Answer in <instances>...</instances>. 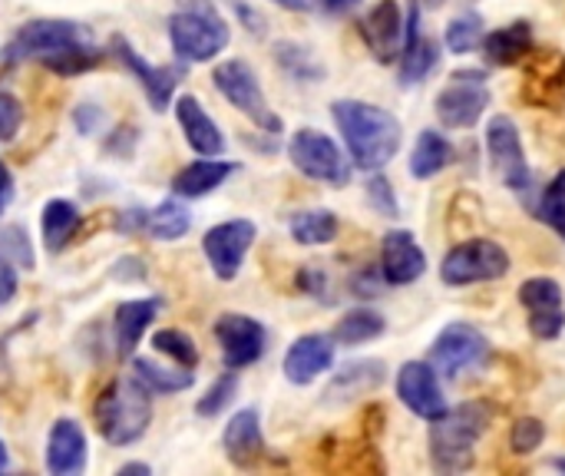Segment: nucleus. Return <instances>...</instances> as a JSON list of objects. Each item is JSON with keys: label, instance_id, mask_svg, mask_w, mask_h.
I'll list each match as a JSON object with an SVG mask.
<instances>
[{"label": "nucleus", "instance_id": "4468645a", "mask_svg": "<svg viewBox=\"0 0 565 476\" xmlns=\"http://www.w3.org/2000/svg\"><path fill=\"white\" fill-rule=\"evenodd\" d=\"M215 341L222 348L225 368H232V371L258 364L268 351L265 325L252 315H235V311H228L215 321Z\"/></svg>", "mask_w": 565, "mask_h": 476}, {"label": "nucleus", "instance_id": "f257e3e1", "mask_svg": "<svg viewBox=\"0 0 565 476\" xmlns=\"http://www.w3.org/2000/svg\"><path fill=\"white\" fill-rule=\"evenodd\" d=\"M331 116L348 146L351 166L361 172H381L401 152L404 126L391 109L364 99H334Z\"/></svg>", "mask_w": 565, "mask_h": 476}, {"label": "nucleus", "instance_id": "4c0bfd02", "mask_svg": "<svg viewBox=\"0 0 565 476\" xmlns=\"http://www.w3.org/2000/svg\"><path fill=\"white\" fill-rule=\"evenodd\" d=\"M152 348H156L159 355L172 358V364H179V368L195 371V364H199V348H195V341H192L185 331H179V328H162V331H156V335H152Z\"/></svg>", "mask_w": 565, "mask_h": 476}, {"label": "nucleus", "instance_id": "8fccbe9b", "mask_svg": "<svg viewBox=\"0 0 565 476\" xmlns=\"http://www.w3.org/2000/svg\"><path fill=\"white\" fill-rule=\"evenodd\" d=\"M73 119H76V129L89 136V133H96V126L103 123V109H99V106H93V103H83V106L76 109V116H73Z\"/></svg>", "mask_w": 565, "mask_h": 476}, {"label": "nucleus", "instance_id": "7c9ffc66", "mask_svg": "<svg viewBox=\"0 0 565 476\" xmlns=\"http://www.w3.org/2000/svg\"><path fill=\"white\" fill-rule=\"evenodd\" d=\"M40 229H43V245L46 252H63L76 229H79V205L70 202V199H50L43 205V215H40Z\"/></svg>", "mask_w": 565, "mask_h": 476}, {"label": "nucleus", "instance_id": "cd10ccee", "mask_svg": "<svg viewBox=\"0 0 565 476\" xmlns=\"http://www.w3.org/2000/svg\"><path fill=\"white\" fill-rule=\"evenodd\" d=\"M533 43H536V36H533L530 20H516V23H507V27L490 30L483 36L480 50H483L487 63H493V66H513V63H520V60H526L533 53Z\"/></svg>", "mask_w": 565, "mask_h": 476}, {"label": "nucleus", "instance_id": "20e7f679", "mask_svg": "<svg viewBox=\"0 0 565 476\" xmlns=\"http://www.w3.org/2000/svg\"><path fill=\"white\" fill-rule=\"evenodd\" d=\"M232 40L228 20L215 10L212 0H179V10L169 17L172 53L185 63H212Z\"/></svg>", "mask_w": 565, "mask_h": 476}, {"label": "nucleus", "instance_id": "aec40b11", "mask_svg": "<svg viewBox=\"0 0 565 476\" xmlns=\"http://www.w3.org/2000/svg\"><path fill=\"white\" fill-rule=\"evenodd\" d=\"M361 36L377 63H397L404 50V13L397 0H377L361 17Z\"/></svg>", "mask_w": 565, "mask_h": 476}, {"label": "nucleus", "instance_id": "09e8293b", "mask_svg": "<svg viewBox=\"0 0 565 476\" xmlns=\"http://www.w3.org/2000/svg\"><path fill=\"white\" fill-rule=\"evenodd\" d=\"M146 212H149V209H126V212H119V219H116V232H119V235L146 232Z\"/></svg>", "mask_w": 565, "mask_h": 476}, {"label": "nucleus", "instance_id": "72a5a7b5", "mask_svg": "<svg viewBox=\"0 0 565 476\" xmlns=\"http://www.w3.org/2000/svg\"><path fill=\"white\" fill-rule=\"evenodd\" d=\"M384 331H387L384 315H377L374 308H354V311H348V315L334 325L331 338H334V345L358 348V345H367V341L381 338Z\"/></svg>", "mask_w": 565, "mask_h": 476}, {"label": "nucleus", "instance_id": "7ed1b4c3", "mask_svg": "<svg viewBox=\"0 0 565 476\" xmlns=\"http://www.w3.org/2000/svg\"><path fill=\"white\" fill-rule=\"evenodd\" d=\"M93 421L109 447H132L146 437L152 424V394L139 384L136 374L116 378L99 391L93 404Z\"/></svg>", "mask_w": 565, "mask_h": 476}, {"label": "nucleus", "instance_id": "a211bd4d", "mask_svg": "<svg viewBox=\"0 0 565 476\" xmlns=\"http://www.w3.org/2000/svg\"><path fill=\"white\" fill-rule=\"evenodd\" d=\"M427 272V252L420 248L417 235L411 229H391L381 239V275L387 285L404 288L420 282Z\"/></svg>", "mask_w": 565, "mask_h": 476}, {"label": "nucleus", "instance_id": "a18cd8bd", "mask_svg": "<svg viewBox=\"0 0 565 476\" xmlns=\"http://www.w3.org/2000/svg\"><path fill=\"white\" fill-rule=\"evenodd\" d=\"M298 288H301L308 298H318L321 305H331V302H334V295H328V292H331L328 272H321V268H315V265H308V268L298 272Z\"/></svg>", "mask_w": 565, "mask_h": 476}, {"label": "nucleus", "instance_id": "bb28decb", "mask_svg": "<svg viewBox=\"0 0 565 476\" xmlns=\"http://www.w3.org/2000/svg\"><path fill=\"white\" fill-rule=\"evenodd\" d=\"M238 172V162H228V159H195L189 166H182L172 179V195L179 199H202L209 192H215L218 186H225V179H232Z\"/></svg>", "mask_w": 565, "mask_h": 476}, {"label": "nucleus", "instance_id": "603ef678", "mask_svg": "<svg viewBox=\"0 0 565 476\" xmlns=\"http://www.w3.org/2000/svg\"><path fill=\"white\" fill-rule=\"evenodd\" d=\"M311 3L321 7V10H328V13H348V10L361 7V0H311Z\"/></svg>", "mask_w": 565, "mask_h": 476}, {"label": "nucleus", "instance_id": "b1692460", "mask_svg": "<svg viewBox=\"0 0 565 476\" xmlns=\"http://www.w3.org/2000/svg\"><path fill=\"white\" fill-rule=\"evenodd\" d=\"M222 447H225V457H228L235 467H255V464L265 457L268 447H265L258 408H245V411H238V414L225 424Z\"/></svg>", "mask_w": 565, "mask_h": 476}, {"label": "nucleus", "instance_id": "864d4df0", "mask_svg": "<svg viewBox=\"0 0 565 476\" xmlns=\"http://www.w3.org/2000/svg\"><path fill=\"white\" fill-rule=\"evenodd\" d=\"M235 10L245 17V23H248V30H252V33H258V36L265 33V20H262L255 10H248V7H245V3H238V0H235Z\"/></svg>", "mask_w": 565, "mask_h": 476}, {"label": "nucleus", "instance_id": "2f4dec72", "mask_svg": "<svg viewBox=\"0 0 565 476\" xmlns=\"http://www.w3.org/2000/svg\"><path fill=\"white\" fill-rule=\"evenodd\" d=\"M338 229L341 222L331 209H301L288 219V232L298 245H331Z\"/></svg>", "mask_w": 565, "mask_h": 476}, {"label": "nucleus", "instance_id": "f3484780", "mask_svg": "<svg viewBox=\"0 0 565 476\" xmlns=\"http://www.w3.org/2000/svg\"><path fill=\"white\" fill-rule=\"evenodd\" d=\"M397 63H401L397 80H401L404 89L420 86L440 66V46H437V40H430V36L420 33V3L417 0H411L407 17H404V50H401Z\"/></svg>", "mask_w": 565, "mask_h": 476}, {"label": "nucleus", "instance_id": "ea45409f", "mask_svg": "<svg viewBox=\"0 0 565 476\" xmlns=\"http://www.w3.org/2000/svg\"><path fill=\"white\" fill-rule=\"evenodd\" d=\"M540 219L559 232L565 239V169L553 176V182L543 189V199H540Z\"/></svg>", "mask_w": 565, "mask_h": 476}, {"label": "nucleus", "instance_id": "c756f323", "mask_svg": "<svg viewBox=\"0 0 565 476\" xmlns=\"http://www.w3.org/2000/svg\"><path fill=\"white\" fill-rule=\"evenodd\" d=\"M454 142L437 133V129H420L417 142H414V152H411V176L414 179H434L437 172H444L450 162H454Z\"/></svg>", "mask_w": 565, "mask_h": 476}, {"label": "nucleus", "instance_id": "a878e982", "mask_svg": "<svg viewBox=\"0 0 565 476\" xmlns=\"http://www.w3.org/2000/svg\"><path fill=\"white\" fill-rule=\"evenodd\" d=\"M384 381H387V364H384V361H377V358L351 361V364H344V368L331 378L324 398H328V404H348V401H354V398H364V394L377 391Z\"/></svg>", "mask_w": 565, "mask_h": 476}, {"label": "nucleus", "instance_id": "ddd939ff", "mask_svg": "<svg viewBox=\"0 0 565 476\" xmlns=\"http://www.w3.org/2000/svg\"><path fill=\"white\" fill-rule=\"evenodd\" d=\"M520 305L526 308V325L536 341H556L565 331V295L556 278H526L520 285Z\"/></svg>", "mask_w": 565, "mask_h": 476}, {"label": "nucleus", "instance_id": "473e14b6", "mask_svg": "<svg viewBox=\"0 0 565 476\" xmlns=\"http://www.w3.org/2000/svg\"><path fill=\"white\" fill-rule=\"evenodd\" d=\"M189 229H192V212L179 202V195L166 199V202H159L156 209L146 212V235L156 239V242H175Z\"/></svg>", "mask_w": 565, "mask_h": 476}, {"label": "nucleus", "instance_id": "dca6fc26", "mask_svg": "<svg viewBox=\"0 0 565 476\" xmlns=\"http://www.w3.org/2000/svg\"><path fill=\"white\" fill-rule=\"evenodd\" d=\"M397 398L420 421H437L450 408L444 384H440V374L434 371L430 361H407L397 371Z\"/></svg>", "mask_w": 565, "mask_h": 476}, {"label": "nucleus", "instance_id": "58836bf2", "mask_svg": "<svg viewBox=\"0 0 565 476\" xmlns=\"http://www.w3.org/2000/svg\"><path fill=\"white\" fill-rule=\"evenodd\" d=\"M238 384H242V381H238V371H232V368H228L225 374H218V378L212 381V388L199 398L195 414H199V417H205V421H209V417H218V414H222L235 398H238Z\"/></svg>", "mask_w": 565, "mask_h": 476}, {"label": "nucleus", "instance_id": "5fc2aeb1", "mask_svg": "<svg viewBox=\"0 0 565 476\" xmlns=\"http://www.w3.org/2000/svg\"><path fill=\"white\" fill-rule=\"evenodd\" d=\"M271 3H278V7H285V10H295V13H305V10L315 7L311 0H271Z\"/></svg>", "mask_w": 565, "mask_h": 476}, {"label": "nucleus", "instance_id": "9b49d317", "mask_svg": "<svg viewBox=\"0 0 565 476\" xmlns=\"http://www.w3.org/2000/svg\"><path fill=\"white\" fill-rule=\"evenodd\" d=\"M79 40H93L89 30L76 20H53V17H43V20H30L23 23L13 40L7 43V60L17 63V60H43L70 43H79Z\"/></svg>", "mask_w": 565, "mask_h": 476}, {"label": "nucleus", "instance_id": "6e6d98bb", "mask_svg": "<svg viewBox=\"0 0 565 476\" xmlns=\"http://www.w3.org/2000/svg\"><path fill=\"white\" fill-rule=\"evenodd\" d=\"M126 474H152V470H149V467H146V464H126V467H119V476H126Z\"/></svg>", "mask_w": 565, "mask_h": 476}, {"label": "nucleus", "instance_id": "a19ab883", "mask_svg": "<svg viewBox=\"0 0 565 476\" xmlns=\"http://www.w3.org/2000/svg\"><path fill=\"white\" fill-rule=\"evenodd\" d=\"M0 252L17 265V268H33L36 258H33V245H30V235L23 225H3L0 229Z\"/></svg>", "mask_w": 565, "mask_h": 476}, {"label": "nucleus", "instance_id": "e433bc0d", "mask_svg": "<svg viewBox=\"0 0 565 476\" xmlns=\"http://www.w3.org/2000/svg\"><path fill=\"white\" fill-rule=\"evenodd\" d=\"M483 36H487V20H483V13H480V10H463V13H457V17L447 23L444 43H447L450 53L467 56V53L480 50Z\"/></svg>", "mask_w": 565, "mask_h": 476}, {"label": "nucleus", "instance_id": "6ab92c4d", "mask_svg": "<svg viewBox=\"0 0 565 476\" xmlns=\"http://www.w3.org/2000/svg\"><path fill=\"white\" fill-rule=\"evenodd\" d=\"M523 99L530 106L559 109L565 103V53L559 50H536L526 63Z\"/></svg>", "mask_w": 565, "mask_h": 476}, {"label": "nucleus", "instance_id": "39448f33", "mask_svg": "<svg viewBox=\"0 0 565 476\" xmlns=\"http://www.w3.org/2000/svg\"><path fill=\"white\" fill-rule=\"evenodd\" d=\"M510 252L497 239H460L440 262V278L450 288H467V285H487L500 282L510 275Z\"/></svg>", "mask_w": 565, "mask_h": 476}, {"label": "nucleus", "instance_id": "49530a36", "mask_svg": "<svg viewBox=\"0 0 565 476\" xmlns=\"http://www.w3.org/2000/svg\"><path fill=\"white\" fill-rule=\"evenodd\" d=\"M384 275H381V265L377 268H361L354 278H351V295H358V298H377V295H384Z\"/></svg>", "mask_w": 565, "mask_h": 476}, {"label": "nucleus", "instance_id": "f03ea898", "mask_svg": "<svg viewBox=\"0 0 565 476\" xmlns=\"http://www.w3.org/2000/svg\"><path fill=\"white\" fill-rule=\"evenodd\" d=\"M490 404L467 401L460 408H447L437 421H430V464L440 474H463L477 461V444L490 427Z\"/></svg>", "mask_w": 565, "mask_h": 476}, {"label": "nucleus", "instance_id": "4d7b16f0", "mask_svg": "<svg viewBox=\"0 0 565 476\" xmlns=\"http://www.w3.org/2000/svg\"><path fill=\"white\" fill-rule=\"evenodd\" d=\"M10 470V454H7V444L0 441V474H7Z\"/></svg>", "mask_w": 565, "mask_h": 476}, {"label": "nucleus", "instance_id": "c9c22d12", "mask_svg": "<svg viewBox=\"0 0 565 476\" xmlns=\"http://www.w3.org/2000/svg\"><path fill=\"white\" fill-rule=\"evenodd\" d=\"M103 56H106V53H103L93 40H79V43H70V46H63V50L43 56L40 63H43L46 70H53L56 76H79V73L93 70Z\"/></svg>", "mask_w": 565, "mask_h": 476}, {"label": "nucleus", "instance_id": "1a4fd4ad", "mask_svg": "<svg viewBox=\"0 0 565 476\" xmlns=\"http://www.w3.org/2000/svg\"><path fill=\"white\" fill-rule=\"evenodd\" d=\"M483 142H487V159H490V169L497 172V179L510 192H526L533 186V169H530V159L523 149L520 126L510 116L497 113V116H490V123L483 129Z\"/></svg>", "mask_w": 565, "mask_h": 476}, {"label": "nucleus", "instance_id": "79ce46f5", "mask_svg": "<svg viewBox=\"0 0 565 476\" xmlns=\"http://www.w3.org/2000/svg\"><path fill=\"white\" fill-rule=\"evenodd\" d=\"M543 441H546V424L536 421V417H520V421L513 424V431H510V447H513V454H520V457L536 454V451L543 447Z\"/></svg>", "mask_w": 565, "mask_h": 476}, {"label": "nucleus", "instance_id": "37998d69", "mask_svg": "<svg viewBox=\"0 0 565 476\" xmlns=\"http://www.w3.org/2000/svg\"><path fill=\"white\" fill-rule=\"evenodd\" d=\"M364 192H367V202H371V209H374V212H381V215H387V219H397V215H401L397 192H394L391 179H384L381 172H371V179H367Z\"/></svg>", "mask_w": 565, "mask_h": 476}, {"label": "nucleus", "instance_id": "9d476101", "mask_svg": "<svg viewBox=\"0 0 565 476\" xmlns=\"http://www.w3.org/2000/svg\"><path fill=\"white\" fill-rule=\"evenodd\" d=\"M487 358H490V341H487V335H483L477 325H470V321H454V325H447V328L434 338L430 355H427V361L434 364V371H437L440 378H447V381H457L460 374H467V371L487 364Z\"/></svg>", "mask_w": 565, "mask_h": 476}, {"label": "nucleus", "instance_id": "393cba45", "mask_svg": "<svg viewBox=\"0 0 565 476\" xmlns=\"http://www.w3.org/2000/svg\"><path fill=\"white\" fill-rule=\"evenodd\" d=\"M162 302L159 298H129L122 305H116L113 315V341H116V355L119 358H132V351L139 348L146 328L156 321Z\"/></svg>", "mask_w": 565, "mask_h": 476}, {"label": "nucleus", "instance_id": "f8f14e48", "mask_svg": "<svg viewBox=\"0 0 565 476\" xmlns=\"http://www.w3.org/2000/svg\"><path fill=\"white\" fill-rule=\"evenodd\" d=\"M255 239H258V229L252 219H228V222L212 225L202 239V252H205L215 278L235 282L242 265H245V255L255 245Z\"/></svg>", "mask_w": 565, "mask_h": 476}, {"label": "nucleus", "instance_id": "f704fd0d", "mask_svg": "<svg viewBox=\"0 0 565 476\" xmlns=\"http://www.w3.org/2000/svg\"><path fill=\"white\" fill-rule=\"evenodd\" d=\"M271 53H275V63L281 66V73H288L291 80H298V83H321L324 80V66L318 63V56L308 46H301L295 40H278L271 46Z\"/></svg>", "mask_w": 565, "mask_h": 476}, {"label": "nucleus", "instance_id": "423d86ee", "mask_svg": "<svg viewBox=\"0 0 565 476\" xmlns=\"http://www.w3.org/2000/svg\"><path fill=\"white\" fill-rule=\"evenodd\" d=\"M288 159H291V166L305 179L324 182L331 189H344L351 182V172H354L351 156H344V149L328 133L311 129V126L291 133V139H288Z\"/></svg>", "mask_w": 565, "mask_h": 476}, {"label": "nucleus", "instance_id": "2eb2a0df", "mask_svg": "<svg viewBox=\"0 0 565 476\" xmlns=\"http://www.w3.org/2000/svg\"><path fill=\"white\" fill-rule=\"evenodd\" d=\"M109 50H113V56L132 73V80H139V86H142V93H146V99H149V106H152L156 113H162V109L172 106V96H175V83H179V76H182V66H152V63L142 60V53H139L126 36H119V33L109 40Z\"/></svg>", "mask_w": 565, "mask_h": 476}, {"label": "nucleus", "instance_id": "c85d7f7f", "mask_svg": "<svg viewBox=\"0 0 565 476\" xmlns=\"http://www.w3.org/2000/svg\"><path fill=\"white\" fill-rule=\"evenodd\" d=\"M132 374L152 398H172L195 384V371L179 368V364L166 368V364H156L152 358H132Z\"/></svg>", "mask_w": 565, "mask_h": 476}, {"label": "nucleus", "instance_id": "412c9836", "mask_svg": "<svg viewBox=\"0 0 565 476\" xmlns=\"http://www.w3.org/2000/svg\"><path fill=\"white\" fill-rule=\"evenodd\" d=\"M285 378L298 388L315 384L321 374L334 368V338L331 335H301L285 351Z\"/></svg>", "mask_w": 565, "mask_h": 476}, {"label": "nucleus", "instance_id": "6e6552de", "mask_svg": "<svg viewBox=\"0 0 565 476\" xmlns=\"http://www.w3.org/2000/svg\"><path fill=\"white\" fill-rule=\"evenodd\" d=\"M490 106L487 70H457L434 99L437 123L444 129H473Z\"/></svg>", "mask_w": 565, "mask_h": 476}, {"label": "nucleus", "instance_id": "de8ad7c7", "mask_svg": "<svg viewBox=\"0 0 565 476\" xmlns=\"http://www.w3.org/2000/svg\"><path fill=\"white\" fill-rule=\"evenodd\" d=\"M17 298V265L0 252V308Z\"/></svg>", "mask_w": 565, "mask_h": 476}, {"label": "nucleus", "instance_id": "5701e85b", "mask_svg": "<svg viewBox=\"0 0 565 476\" xmlns=\"http://www.w3.org/2000/svg\"><path fill=\"white\" fill-rule=\"evenodd\" d=\"M175 119H179V129H182V136H185V142H189V149L192 152H199V156H209V159H218V156H225V136H222V129H218V123L205 113V106L199 103V96H192V93H185V96H179L175 99Z\"/></svg>", "mask_w": 565, "mask_h": 476}, {"label": "nucleus", "instance_id": "c03bdc74", "mask_svg": "<svg viewBox=\"0 0 565 476\" xmlns=\"http://www.w3.org/2000/svg\"><path fill=\"white\" fill-rule=\"evenodd\" d=\"M20 126H23V103L10 89H0V142H13Z\"/></svg>", "mask_w": 565, "mask_h": 476}, {"label": "nucleus", "instance_id": "13d9d810", "mask_svg": "<svg viewBox=\"0 0 565 476\" xmlns=\"http://www.w3.org/2000/svg\"><path fill=\"white\" fill-rule=\"evenodd\" d=\"M550 467H553V470H559V474H565V457H553V461H550Z\"/></svg>", "mask_w": 565, "mask_h": 476}, {"label": "nucleus", "instance_id": "0eeeda50", "mask_svg": "<svg viewBox=\"0 0 565 476\" xmlns=\"http://www.w3.org/2000/svg\"><path fill=\"white\" fill-rule=\"evenodd\" d=\"M212 83L228 99V106H235L242 116H248L262 133H268V136L285 133V123L268 106V99L262 93V83H258V73L252 70V63H245V60H225V63H218L212 70Z\"/></svg>", "mask_w": 565, "mask_h": 476}, {"label": "nucleus", "instance_id": "4be33fe9", "mask_svg": "<svg viewBox=\"0 0 565 476\" xmlns=\"http://www.w3.org/2000/svg\"><path fill=\"white\" fill-rule=\"evenodd\" d=\"M86 431L73 417H60L46 434V470L53 476H76L86 470Z\"/></svg>", "mask_w": 565, "mask_h": 476}, {"label": "nucleus", "instance_id": "3c124183", "mask_svg": "<svg viewBox=\"0 0 565 476\" xmlns=\"http://www.w3.org/2000/svg\"><path fill=\"white\" fill-rule=\"evenodd\" d=\"M10 202H13V176H10V169L0 162V215L10 209Z\"/></svg>", "mask_w": 565, "mask_h": 476}]
</instances>
